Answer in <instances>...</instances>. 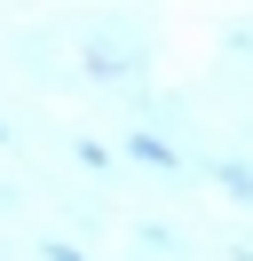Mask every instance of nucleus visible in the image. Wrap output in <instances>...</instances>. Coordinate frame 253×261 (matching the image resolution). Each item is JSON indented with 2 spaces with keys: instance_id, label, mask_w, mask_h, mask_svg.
Here are the masks:
<instances>
[{
  "instance_id": "1",
  "label": "nucleus",
  "mask_w": 253,
  "mask_h": 261,
  "mask_svg": "<svg viewBox=\"0 0 253 261\" xmlns=\"http://www.w3.org/2000/svg\"><path fill=\"white\" fill-rule=\"evenodd\" d=\"M135 159H142V166H174V150H166V143H150V135H135Z\"/></svg>"
},
{
  "instance_id": "2",
  "label": "nucleus",
  "mask_w": 253,
  "mask_h": 261,
  "mask_svg": "<svg viewBox=\"0 0 253 261\" xmlns=\"http://www.w3.org/2000/svg\"><path fill=\"white\" fill-rule=\"evenodd\" d=\"M47 261H79V253H63V245H47Z\"/></svg>"
}]
</instances>
